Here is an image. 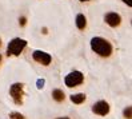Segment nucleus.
Masks as SVG:
<instances>
[{
  "label": "nucleus",
  "mask_w": 132,
  "mask_h": 119,
  "mask_svg": "<svg viewBox=\"0 0 132 119\" xmlns=\"http://www.w3.org/2000/svg\"><path fill=\"white\" fill-rule=\"evenodd\" d=\"M91 48L102 58H108L112 54V44L104 38L95 36L91 39Z\"/></svg>",
  "instance_id": "1"
},
{
  "label": "nucleus",
  "mask_w": 132,
  "mask_h": 119,
  "mask_svg": "<svg viewBox=\"0 0 132 119\" xmlns=\"http://www.w3.org/2000/svg\"><path fill=\"white\" fill-rule=\"evenodd\" d=\"M27 47V40L20 38H13L7 46V55L8 56H19Z\"/></svg>",
  "instance_id": "2"
},
{
  "label": "nucleus",
  "mask_w": 132,
  "mask_h": 119,
  "mask_svg": "<svg viewBox=\"0 0 132 119\" xmlns=\"http://www.w3.org/2000/svg\"><path fill=\"white\" fill-rule=\"evenodd\" d=\"M84 82V75L80 71H72L69 72L65 78H64V83L68 88H72V87H77Z\"/></svg>",
  "instance_id": "3"
},
{
  "label": "nucleus",
  "mask_w": 132,
  "mask_h": 119,
  "mask_svg": "<svg viewBox=\"0 0 132 119\" xmlns=\"http://www.w3.org/2000/svg\"><path fill=\"white\" fill-rule=\"evenodd\" d=\"M10 95L16 105H23V98H24V86H23V83H13L10 87Z\"/></svg>",
  "instance_id": "4"
},
{
  "label": "nucleus",
  "mask_w": 132,
  "mask_h": 119,
  "mask_svg": "<svg viewBox=\"0 0 132 119\" xmlns=\"http://www.w3.org/2000/svg\"><path fill=\"white\" fill-rule=\"evenodd\" d=\"M32 58L35 62L40 63L43 66H50V63L52 62V56L51 54L45 52V51H42V50H35L32 52Z\"/></svg>",
  "instance_id": "5"
},
{
  "label": "nucleus",
  "mask_w": 132,
  "mask_h": 119,
  "mask_svg": "<svg viewBox=\"0 0 132 119\" xmlns=\"http://www.w3.org/2000/svg\"><path fill=\"white\" fill-rule=\"evenodd\" d=\"M92 113L96 115H100V116H105L110 113V105L105 100H99L92 106Z\"/></svg>",
  "instance_id": "6"
},
{
  "label": "nucleus",
  "mask_w": 132,
  "mask_h": 119,
  "mask_svg": "<svg viewBox=\"0 0 132 119\" xmlns=\"http://www.w3.org/2000/svg\"><path fill=\"white\" fill-rule=\"evenodd\" d=\"M104 21L110 27L115 28V27H119L120 26L121 18H120V15L116 13V12H108V13H105V16H104Z\"/></svg>",
  "instance_id": "7"
},
{
  "label": "nucleus",
  "mask_w": 132,
  "mask_h": 119,
  "mask_svg": "<svg viewBox=\"0 0 132 119\" xmlns=\"http://www.w3.org/2000/svg\"><path fill=\"white\" fill-rule=\"evenodd\" d=\"M75 21H76V27L79 29H84L85 27H87V18H85L83 13H77Z\"/></svg>",
  "instance_id": "8"
},
{
  "label": "nucleus",
  "mask_w": 132,
  "mask_h": 119,
  "mask_svg": "<svg viewBox=\"0 0 132 119\" xmlns=\"http://www.w3.org/2000/svg\"><path fill=\"white\" fill-rule=\"evenodd\" d=\"M71 102L72 103H75V105H81V103H84L85 102V94H83V92H77V94H73V95H71Z\"/></svg>",
  "instance_id": "9"
},
{
  "label": "nucleus",
  "mask_w": 132,
  "mask_h": 119,
  "mask_svg": "<svg viewBox=\"0 0 132 119\" xmlns=\"http://www.w3.org/2000/svg\"><path fill=\"white\" fill-rule=\"evenodd\" d=\"M52 98L55 99L56 102H63V100L65 99V95H64V92L61 91V90L56 88V90L52 91Z\"/></svg>",
  "instance_id": "10"
},
{
  "label": "nucleus",
  "mask_w": 132,
  "mask_h": 119,
  "mask_svg": "<svg viewBox=\"0 0 132 119\" xmlns=\"http://www.w3.org/2000/svg\"><path fill=\"white\" fill-rule=\"evenodd\" d=\"M123 115H124V118H126V119H131V118H132V108H131V106H128V107L124 108Z\"/></svg>",
  "instance_id": "11"
},
{
  "label": "nucleus",
  "mask_w": 132,
  "mask_h": 119,
  "mask_svg": "<svg viewBox=\"0 0 132 119\" xmlns=\"http://www.w3.org/2000/svg\"><path fill=\"white\" fill-rule=\"evenodd\" d=\"M10 119H26V118L20 113H11L10 114Z\"/></svg>",
  "instance_id": "12"
},
{
  "label": "nucleus",
  "mask_w": 132,
  "mask_h": 119,
  "mask_svg": "<svg viewBox=\"0 0 132 119\" xmlns=\"http://www.w3.org/2000/svg\"><path fill=\"white\" fill-rule=\"evenodd\" d=\"M44 84H45V80L44 79H37V82H36V87L39 90H42L43 87H44Z\"/></svg>",
  "instance_id": "13"
},
{
  "label": "nucleus",
  "mask_w": 132,
  "mask_h": 119,
  "mask_svg": "<svg viewBox=\"0 0 132 119\" xmlns=\"http://www.w3.org/2000/svg\"><path fill=\"white\" fill-rule=\"evenodd\" d=\"M19 24H20V27H24L27 24V18L26 16H20L19 18Z\"/></svg>",
  "instance_id": "14"
},
{
  "label": "nucleus",
  "mask_w": 132,
  "mask_h": 119,
  "mask_svg": "<svg viewBox=\"0 0 132 119\" xmlns=\"http://www.w3.org/2000/svg\"><path fill=\"white\" fill-rule=\"evenodd\" d=\"M123 3H126L128 7H132V0H123Z\"/></svg>",
  "instance_id": "15"
},
{
  "label": "nucleus",
  "mask_w": 132,
  "mask_h": 119,
  "mask_svg": "<svg viewBox=\"0 0 132 119\" xmlns=\"http://www.w3.org/2000/svg\"><path fill=\"white\" fill-rule=\"evenodd\" d=\"M42 31H43V34H44V35H47V34H48V29H47V27H43V28H42Z\"/></svg>",
  "instance_id": "16"
},
{
  "label": "nucleus",
  "mask_w": 132,
  "mask_h": 119,
  "mask_svg": "<svg viewBox=\"0 0 132 119\" xmlns=\"http://www.w3.org/2000/svg\"><path fill=\"white\" fill-rule=\"evenodd\" d=\"M57 119H69V118H67V116H61V118H57Z\"/></svg>",
  "instance_id": "17"
},
{
  "label": "nucleus",
  "mask_w": 132,
  "mask_h": 119,
  "mask_svg": "<svg viewBox=\"0 0 132 119\" xmlns=\"http://www.w3.org/2000/svg\"><path fill=\"white\" fill-rule=\"evenodd\" d=\"M79 2H83L84 3V2H89V0H79Z\"/></svg>",
  "instance_id": "18"
},
{
  "label": "nucleus",
  "mask_w": 132,
  "mask_h": 119,
  "mask_svg": "<svg viewBox=\"0 0 132 119\" xmlns=\"http://www.w3.org/2000/svg\"><path fill=\"white\" fill-rule=\"evenodd\" d=\"M0 63H2V55H0Z\"/></svg>",
  "instance_id": "19"
},
{
  "label": "nucleus",
  "mask_w": 132,
  "mask_h": 119,
  "mask_svg": "<svg viewBox=\"0 0 132 119\" xmlns=\"http://www.w3.org/2000/svg\"><path fill=\"white\" fill-rule=\"evenodd\" d=\"M0 46H2V39H0Z\"/></svg>",
  "instance_id": "20"
}]
</instances>
